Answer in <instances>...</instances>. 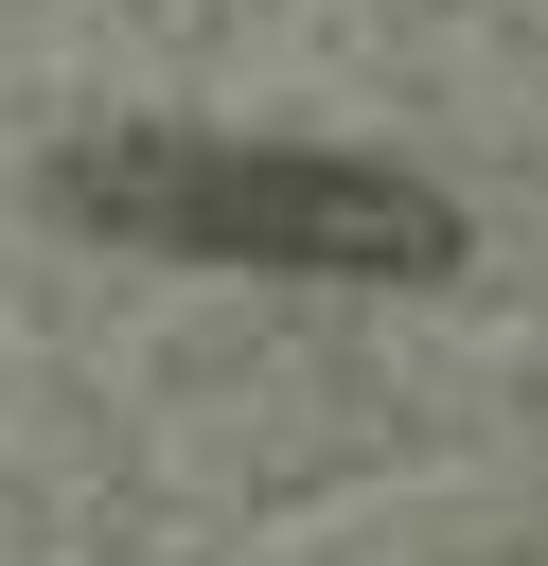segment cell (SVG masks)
Here are the masks:
<instances>
[{"mask_svg":"<svg viewBox=\"0 0 548 566\" xmlns=\"http://www.w3.org/2000/svg\"><path fill=\"white\" fill-rule=\"evenodd\" d=\"M53 212L177 248V265H336V283H442L460 212L336 142H212V124H106L53 159Z\"/></svg>","mask_w":548,"mask_h":566,"instance_id":"6da1fadb","label":"cell"}]
</instances>
